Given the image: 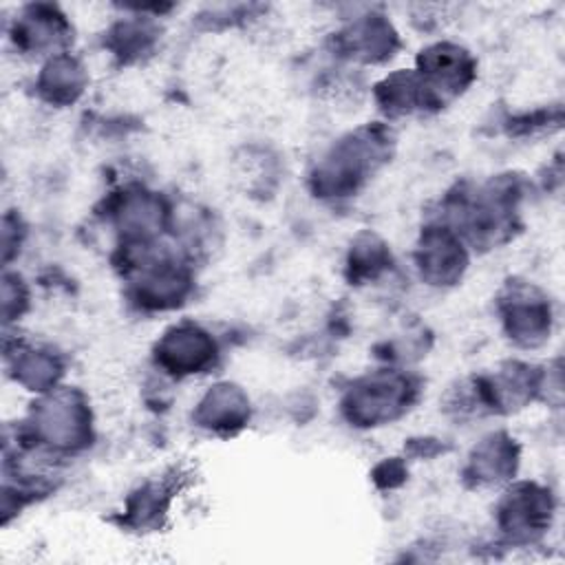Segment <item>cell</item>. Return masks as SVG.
I'll list each match as a JSON object with an SVG mask.
<instances>
[{
  "mask_svg": "<svg viewBox=\"0 0 565 565\" xmlns=\"http://www.w3.org/2000/svg\"><path fill=\"white\" fill-rule=\"evenodd\" d=\"M411 382L397 373H373L362 377L347 395V417L362 426H375L397 417L411 399Z\"/></svg>",
  "mask_w": 565,
  "mask_h": 565,
  "instance_id": "obj_1",
  "label": "cell"
},
{
  "mask_svg": "<svg viewBox=\"0 0 565 565\" xmlns=\"http://www.w3.org/2000/svg\"><path fill=\"white\" fill-rule=\"evenodd\" d=\"M38 435L55 448H77L88 437V411L77 393L57 391L33 411Z\"/></svg>",
  "mask_w": 565,
  "mask_h": 565,
  "instance_id": "obj_2",
  "label": "cell"
},
{
  "mask_svg": "<svg viewBox=\"0 0 565 565\" xmlns=\"http://www.w3.org/2000/svg\"><path fill=\"white\" fill-rule=\"evenodd\" d=\"M375 137H351L340 143L331 157H327L316 172V181L320 192L335 194L355 190V185L364 179L366 170L375 163L377 157V141L371 146Z\"/></svg>",
  "mask_w": 565,
  "mask_h": 565,
  "instance_id": "obj_3",
  "label": "cell"
},
{
  "mask_svg": "<svg viewBox=\"0 0 565 565\" xmlns=\"http://www.w3.org/2000/svg\"><path fill=\"white\" fill-rule=\"evenodd\" d=\"M216 355V347L205 331L194 324H181L170 329L157 344V360L172 373H199L210 366Z\"/></svg>",
  "mask_w": 565,
  "mask_h": 565,
  "instance_id": "obj_4",
  "label": "cell"
},
{
  "mask_svg": "<svg viewBox=\"0 0 565 565\" xmlns=\"http://www.w3.org/2000/svg\"><path fill=\"white\" fill-rule=\"evenodd\" d=\"M505 324L510 338L534 347L550 333V307L534 289L516 287L505 302Z\"/></svg>",
  "mask_w": 565,
  "mask_h": 565,
  "instance_id": "obj_5",
  "label": "cell"
},
{
  "mask_svg": "<svg viewBox=\"0 0 565 565\" xmlns=\"http://www.w3.org/2000/svg\"><path fill=\"white\" fill-rule=\"evenodd\" d=\"M422 276L433 285H448L457 280L466 267L461 243L448 230L426 232L417 256Z\"/></svg>",
  "mask_w": 565,
  "mask_h": 565,
  "instance_id": "obj_6",
  "label": "cell"
},
{
  "mask_svg": "<svg viewBox=\"0 0 565 565\" xmlns=\"http://www.w3.org/2000/svg\"><path fill=\"white\" fill-rule=\"evenodd\" d=\"M550 516V497L534 486H523L510 492L501 505V523L505 532L532 534L539 532Z\"/></svg>",
  "mask_w": 565,
  "mask_h": 565,
  "instance_id": "obj_7",
  "label": "cell"
},
{
  "mask_svg": "<svg viewBox=\"0 0 565 565\" xmlns=\"http://www.w3.org/2000/svg\"><path fill=\"white\" fill-rule=\"evenodd\" d=\"M68 24L51 7H31L15 24V40L26 51L57 49L66 42Z\"/></svg>",
  "mask_w": 565,
  "mask_h": 565,
  "instance_id": "obj_8",
  "label": "cell"
},
{
  "mask_svg": "<svg viewBox=\"0 0 565 565\" xmlns=\"http://www.w3.org/2000/svg\"><path fill=\"white\" fill-rule=\"evenodd\" d=\"M247 397L236 386L218 384L207 391V395L199 404L196 417L201 426L214 430H234L247 419Z\"/></svg>",
  "mask_w": 565,
  "mask_h": 565,
  "instance_id": "obj_9",
  "label": "cell"
},
{
  "mask_svg": "<svg viewBox=\"0 0 565 565\" xmlns=\"http://www.w3.org/2000/svg\"><path fill=\"white\" fill-rule=\"evenodd\" d=\"M470 466L475 479L481 483H497L508 479V475L514 472V452L510 439L490 435L479 448H475Z\"/></svg>",
  "mask_w": 565,
  "mask_h": 565,
  "instance_id": "obj_10",
  "label": "cell"
},
{
  "mask_svg": "<svg viewBox=\"0 0 565 565\" xmlns=\"http://www.w3.org/2000/svg\"><path fill=\"white\" fill-rule=\"evenodd\" d=\"M82 66L73 57H53L40 77V90L51 102H73L82 90Z\"/></svg>",
  "mask_w": 565,
  "mask_h": 565,
  "instance_id": "obj_11",
  "label": "cell"
},
{
  "mask_svg": "<svg viewBox=\"0 0 565 565\" xmlns=\"http://www.w3.org/2000/svg\"><path fill=\"white\" fill-rule=\"evenodd\" d=\"M342 35H344L342 38L344 49L355 57L377 60V57H382L380 51H386V49L391 51L393 33L386 24H377V22H371V20H360Z\"/></svg>",
  "mask_w": 565,
  "mask_h": 565,
  "instance_id": "obj_12",
  "label": "cell"
},
{
  "mask_svg": "<svg viewBox=\"0 0 565 565\" xmlns=\"http://www.w3.org/2000/svg\"><path fill=\"white\" fill-rule=\"evenodd\" d=\"M15 380H20L22 384L31 386L33 391H46L49 384H55L60 366L55 358L42 351H29V355L15 360Z\"/></svg>",
  "mask_w": 565,
  "mask_h": 565,
  "instance_id": "obj_13",
  "label": "cell"
}]
</instances>
